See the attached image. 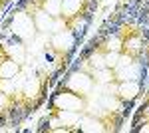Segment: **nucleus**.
I'll list each match as a JSON object with an SVG mask.
<instances>
[{"label": "nucleus", "instance_id": "nucleus-2", "mask_svg": "<svg viewBox=\"0 0 149 133\" xmlns=\"http://www.w3.org/2000/svg\"><path fill=\"white\" fill-rule=\"evenodd\" d=\"M46 62L52 64V62H54V56H52V54H46Z\"/></svg>", "mask_w": 149, "mask_h": 133}, {"label": "nucleus", "instance_id": "nucleus-1", "mask_svg": "<svg viewBox=\"0 0 149 133\" xmlns=\"http://www.w3.org/2000/svg\"><path fill=\"white\" fill-rule=\"evenodd\" d=\"M48 127H50V119H48V117H44V119L40 121V127H38V131H46Z\"/></svg>", "mask_w": 149, "mask_h": 133}]
</instances>
